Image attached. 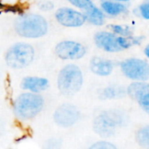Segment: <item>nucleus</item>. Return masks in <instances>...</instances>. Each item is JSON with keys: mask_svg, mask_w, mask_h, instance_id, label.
I'll use <instances>...</instances> for the list:
<instances>
[{"mask_svg": "<svg viewBox=\"0 0 149 149\" xmlns=\"http://www.w3.org/2000/svg\"><path fill=\"white\" fill-rule=\"evenodd\" d=\"M144 53H145V55H146V57L147 58H149V45H148L146 47H145V49H144Z\"/></svg>", "mask_w": 149, "mask_h": 149, "instance_id": "obj_24", "label": "nucleus"}, {"mask_svg": "<svg viewBox=\"0 0 149 149\" xmlns=\"http://www.w3.org/2000/svg\"><path fill=\"white\" fill-rule=\"evenodd\" d=\"M67 1L73 6L84 10H86L90 7L94 5L93 0H67Z\"/></svg>", "mask_w": 149, "mask_h": 149, "instance_id": "obj_19", "label": "nucleus"}, {"mask_svg": "<svg viewBox=\"0 0 149 149\" xmlns=\"http://www.w3.org/2000/svg\"><path fill=\"white\" fill-rule=\"evenodd\" d=\"M100 6L102 11L108 16L115 17L127 11V6L124 3L113 0H102Z\"/></svg>", "mask_w": 149, "mask_h": 149, "instance_id": "obj_14", "label": "nucleus"}, {"mask_svg": "<svg viewBox=\"0 0 149 149\" xmlns=\"http://www.w3.org/2000/svg\"><path fill=\"white\" fill-rule=\"evenodd\" d=\"M141 38L121 37L113 32L99 31L95 34L94 41L96 45L107 52H119L141 43Z\"/></svg>", "mask_w": 149, "mask_h": 149, "instance_id": "obj_2", "label": "nucleus"}, {"mask_svg": "<svg viewBox=\"0 0 149 149\" xmlns=\"http://www.w3.org/2000/svg\"><path fill=\"white\" fill-rule=\"evenodd\" d=\"M125 95V90L118 86H109L102 89L100 92V97L102 100H111L123 97Z\"/></svg>", "mask_w": 149, "mask_h": 149, "instance_id": "obj_16", "label": "nucleus"}, {"mask_svg": "<svg viewBox=\"0 0 149 149\" xmlns=\"http://www.w3.org/2000/svg\"><path fill=\"white\" fill-rule=\"evenodd\" d=\"M90 69L94 74L106 77L113 72V64L109 59L102 58L100 57H93L90 62Z\"/></svg>", "mask_w": 149, "mask_h": 149, "instance_id": "obj_12", "label": "nucleus"}, {"mask_svg": "<svg viewBox=\"0 0 149 149\" xmlns=\"http://www.w3.org/2000/svg\"><path fill=\"white\" fill-rule=\"evenodd\" d=\"M110 29L113 33L121 36V37H131L133 36V31L129 26L123 24H111Z\"/></svg>", "mask_w": 149, "mask_h": 149, "instance_id": "obj_17", "label": "nucleus"}, {"mask_svg": "<svg viewBox=\"0 0 149 149\" xmlns=\"http://www.w3.org/2000/svg\"><path fill=\"white\" fill-rule=\"evenodd\" d=\"M45 149H60V142L57 139H52L46 142Z\"/></svg>", "mask_w": 149, "mask_h": 149, "instance_id": "obj_22", "label": "nucleus"}, {"mask_svg": "<svg viewBox=\"0 0 149 149\" xmlns=\"http://www.w3.org/2000/svg\"><path fill=\"white\" fill-rule=\"evenodd\" d=\"M120 69L124 75L133 80L146 81L149 78V65L147 60L131 58L120 63Z\"/></svg>", "mask_w": 149, "mask_h": 149, "instance_id": "obj_7", "label": "nucleus"}, {"mask_svg": "<svg viewBox=\"0 0 149 149\" xmlns=\"http://www.w3.org/2000/svg\"><path fill=\"white\" fill-rule=\"evenodd\" d=\"M49 86V82L45 78L40 77H25L21 82V87L24 90L38 93L46 90Z\"/></svg>", "mask_w": 149, "mask_h": 149, "instance_id": "obj_13", "label": "nucleus"}, {"mask_svg": "<svg viewBox=\"0 0 149 149\" xmlns=\"http://www.w3.org/2000/svg\"><path fill=\"white\" fill-rule=\"evenodd\" d=\"M35 57L32 45L27 43H17L10 46L5 54V62L13 69H22L31 65Z\"/></svg>", "mask_w": 149, "mask_h": 149, "instance_id": "obj_4", "label": "nucleus"}, {"mask_svg": "<svg viewBox=\"0 0 149 149\" xmlns=\"http://www.w3.org/2000/svg\"><path fill=\"white\" fill-rule=\"evenodd\" d=\"M113 1H117V2H120V3H126V2H129L130 0H113Z\"/></svg>", "mask_w": 149, "mask_h": 149, "instance_id": "obj_25", "label": "nucleus"}, {"mask_svg": "<svg viewBox=\"0 0 149 149\" xmlns=\"http://www.w3.org/2000/svg\"><path fill=\"white\" fill-rule=\"evenodd\" d=\"M129 96L136 100L146 111L149 110V86L142 81L132 83L127 88Z\"/></svg>", "mask_w": 149, "mask_h": 149, "instance_id": "obj_11", "label": "nucleus"}, {"mask_svg": "<svg viewBox=\"0 0 149 149\" xmlns=\"http://www.w3.org/2000/svg\"><path fill=\"white\" fill-rule=\"evenodd\" d=\"M16 32L26 38H38L44 37L48 31L46 19L36 13L23 14L15 21Z\"/></svg>", "mask_w": 149, "mask_h": 149, "instance_id": "obj_1", "label": "nucleus"}, {"mask_svg": "<svg viewBox=\"0 0 149 149\" xmlns=\"http://www.w3.org/2000/svg\"><path fill=\"white\" fill-rule=\"evenodd\" d=\"M56 55L64 60H76L82 58L86 53V47L76 41L65 40L57 44L55 47Z\"/></svg>", "mask_w": 149, "mask_h": 149, "instance_id": "obj_8", "label": "nucleus"}, {"mask_svg": "<svg viewBox=\"0 0 149 149\" xmlns=\"http://www.w3.org/2000/svg\"><path fill=\"white\" fill-rule=\"evenodd\" d=\"M44 105L43 98L38 94L31 93L19 95L14 104L16 114L22 119H31L37 115Z\"/></svg>", "mask_w": 149, "mask_h": 149, "instance_id": "obj_5", "label": "nucleus"}, {"mask_svg": "<svg viewBox=\"0 0 149 149\" xmlns=\"http://www.w3.org/2000/svg\"><path fill=\"white\" fill-rule=\"evenodd\" d=\"M79 118V112L76 107L65 104L59 107L54 114V120L56 123L61 127H68L72 126Z\"/></svg>", "mask_w": 149, "mask_h": 149, "instance_id": "obj_10", "label": "nucleus"}, {"mask_svg": "<svg viewBox=\"0 0 149 149\" xmlns=\"http://www.w3.org/2000/svg\"><path fill=\"white\" fill-rule=\"evenodd\" d=\"M85 11L86 12L84 13V15L86 17V20L88 21L90 24L98 26L103 25L105 24V20H106L105 13L102 11L100 8L93 5L92 7H90Z\"/></svg>", "mask_w": 149, "mask_h": 149, "instance_id": "obj_15", "label": "nucleus"}, {"mask_svg": "<svg viewBox=\"0 0 149 149\" xmlns=\"http://www.w3.org/2000/svg\"><path fill=\"white\" fill-rule=\"evenodd\" d=\"M139 13L141 14V16L145 19V20H148L149 19V3L148 1H145L144 3H142L139 8H138Z\"/></svg>", "mask_w": 149, "mask_h": 149, "instance_id": "obj_20", "label": "nucleus"}, {"mask_svg": "<svg viewBox=\"0 0 149 149\" xmlns=\"http://www.w3.org/2000/svg\"><path fill=\"white\" fill-rule=\"evenodd\" d=\"M138 143L145 149H148L149 148V127H145L141 128L137 133L136 136Z\"/></svg>", "mask_w": 149, "mask_h": 149, "instance_id": "obj_18", "label": "nucleus"}, {"mask_svg": "<svg viewBox=\"0 0 149 149\" xmlns=\"http://www.w3.org/2000/svg\"><path fill=\"white\" fill-rule=\"evenodd\" d=\"M89 149H117L113 144L108 142H97L94 145H93Z\"/></svg>", "mask_w": 149, "mask_h": 149, "instance_id": "obj_21", "label": "nucleus"}, {"mask_svg": "<svg viewBox=\"0 0 149 149\" xmlns=\"http://www.w3.org/2000/svg\"><path fill=\"white\" fill-rule=\"evenodd\" d=\"M2 11H3V12H17V10H15V7L6 5L3 2L0 1V13Z\"/></svg>", "mask_w": 149, "mask_h": 149, "instance_id": "obj_23", "label": "nucleus"}, {"mask_svg": "<svg viewBox=\"0 0 149 149\" xmlns=\"http://www.w3.org/2000/svg\"><path fill=\"white\" fill-rule=\"evenodd\" d=\"M124 122V116L117 111L104 112L93 122L94 131L102 137H111L118 127Z\"/></svg>", "mask_w": 149, "mask_h": 149, "instance_id": "obj_6", "label": "nucleus"}, {"mask_svg": "<svg viewBox=\"0 0 149 149\" xmlns=\"http://www.w3.org/2000/svg\"><path fill=\"white\" fill-rule=\"evenodd\" d=\"M55 18L61 25L70 28L82 26L86 21L84 13L70 7L58 9L55 12Z\"/></svg>", "mask_w": 149, "mask_h": 149, "instance_id": "obj_9", "label": "nucleus"}, {"mask_svg": "<svg viewBox=\"0 0 149 149\" xmlns=\"http://www.w3.org/2000/svg\"><path fill=\"white\" fill-rule=\"evenodd\" d=\"M83 84V74L76 65L64 66L58 76V87L61 93L71 96L77 93Z\"/></svg>", "mask_w": 149, "mask_h": 149, "instance_id": "obj_3", "label": "nucleus"}]
</instances>
